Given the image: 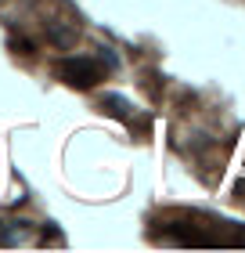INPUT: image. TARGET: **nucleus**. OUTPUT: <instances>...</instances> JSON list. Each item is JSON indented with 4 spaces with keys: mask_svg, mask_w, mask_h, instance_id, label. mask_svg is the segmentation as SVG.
Masks as SVG:
<instances>
[{
    "mask_svg": "<svg viewBox=\"0 0 245 253\" xmlns=\"http://www.w3.org/2000/svg\"><path fill=\"white\" fill-rule=\"evenodd\" d=\"M65 73H69V76H83V80H79V84H94L98 69H94V62L79 58V62H69V65H65Z\"/></svg>",
    "mask_w": 245,
    "mask_h": 253,
    "instance_id": "obj_1",
    "label": "nucleus"
}]
</instances>
